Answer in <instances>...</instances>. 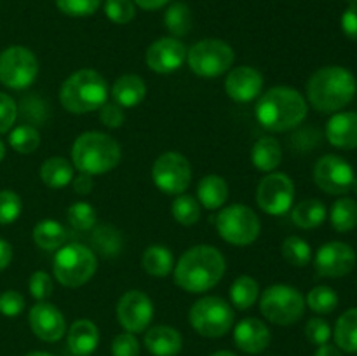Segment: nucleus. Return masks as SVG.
<instances>
[{
  "mask_svg": "<svg viewBox=\"0 0 357 356\" xmlns=\"http://www.w3.org/2000/svg\"><path fill=\"white\" fill-rule=\"evenodd\" d=\"M225 269V257L218 248L199 244L180 257L173 269L174 283L188 293H204L218 285Z\"/></svg>",
  "mask_w": 357,
  "mask_h": 356,
  "instance_id": "f257e3e1",
  "label": "nucleus"
},
{
  "mask_svg": "<svg viewBox=\"0 0 357 356\" xmlns=\"http://www.w3.org/2000/svg\"><path fill=\"white\" fill-rule=\"evenodd\" d=\"M357 80L344 66H323L307 82V98L317 112L331 114L347 107L356 96Z\"/></svg>",
  "mask_w": 357,
  "mask_h": 356,
  "instance_id": "f03ea898",
  "label": "nucleus"
},
{
  "mask_svg": "<svg viewBox=\"0 0 357 356\" xmlns=\"http://www.w3.org/2000/svg\"><path fill=\"white\" fill-rule=\"evenodd\" d=\"M307 101L296 89L288 86H275L261 94L255 114L265 129L284 133L296 128L307 117Z\"/></svg>",
  "mask_w": 357,
  "mask_h": 356,
  "instance_id": "7ed1b4c3",
  "label": "nucleus"
},
{
  "mask_svg": "<svg viewBox=\"0 0 357 356\" xmlns=\"http://www.w3.org/2000/svg\"><path fill=\"white\" fill-rule=\"evenodd\" d=\"M121 145L101 131H86L73 142L72 163L80 173L103 175L121 163Z\"/></svg>",
  "mask_w": 357,
  "mask_h": 356,
  "instance_id": "20e7f679",
  "label": "nucleus"
},
{
  "mask_svg": "<svg viewBox=\"0 0 357 356\" xmlns=\"http://www.w3.org/2000/svg\"><path fill=\"white\" fill-rule=\"evenodd\" d=\"M108 100V86L100 72L91 68L72 73L59 89L63 108L72 114H89L103 107Z\"/></svg>",
  "mask_w": 357,
  "mask_h": 356,
  "instance_id": "39448f33",
  "label": "nucleus"
},
{
  "mask_svg": "<svg viewBox=\"0 0 357 356\" xmlns=\"http://www.w3.org/2000/svg\"><path fill=\"white\" fill-rule=\"evenodd\" d=\"M98 269L96 255L84 244L72 243L61 246L52 262L54 278L68 288H79L86 285Z\"/></svg>",
  "mask_w": 357,
  "mask_h": 356,
  "instance_id": "423d86ee",
  "label": "nucleus"
},
{
  "mask_svg": "<svg viewBox=\"0 0 357 356\" xmlns=\"http://www.w3.org/2000/svg\"><path fill=\"white\" fill-rule=\"evenodd\" d=\"M260 311L271 323L288 327L302 320L305 299L295 286L272 285L261 293Z\"/></svg>",
  "mask_w": 357,
  "mask_h": 356,
  "instance_id": "0eeeda50",
  "label": "nucleus"
},
{
  "mask_svg": "<svg viewBox=\"0 0 357 356\" xmlns=\"http://www.w3.org/2000/svg\"><path fill=\"white\" fill-rule=\"evenodd\" d=\"M234 309L222 297H202L192 306L188 320L202 337H223L234 327Z\"/></svg>",
  "mask_w": 357,
  "mask_h": 356,
  "instance_id": "6e6552de",
  "label": "nucleus"
},
{
  "mask_svg": "<svg viewBox=\"0 0 357 356\" xmlns=\"http://www.w3.org/2000/svg\"><path fill=\"white\" fill-rule=\"evenodd\" d=\"M215 223L222 239L236 246H248L255 243L261 229L257 213L239 202L220 209Z\"/></svg>",
  "mask_w": 357,
  "mask_h": 356,
  "instance_id": "1a4fd4ad",
  "label": "nucleus"
},
{
  "mask_svg": "<svg viewBox=\"0 0 357 356\" xmlns=\"http://www.w3.org/2000/svg\"><path fill=\"white\" fill-rule=\"evenodd\" d=\"M234 59V49L220 38L199 40L187 51V61L192 72L206 79H215L229 72Z\"/></svg>",
  "mask_w": 357,
  "mask_h": 356,
  "instance_id": "9d476101",
  "label": "nucleus"
},
{
  "mask_svg": "<svg viewBox=\"0 0 357 356\" xmlns=\"http://www.w3.org/2000/svg\"><path fill=\"white\" fill-rule=\"evenodd\" d=\"M38 75V61L23 45H13L0 52V82L10 89H26Z\"/></svg>",
  "mask_w": 357,
  "mask_h": 356,
  "instance_id": "9b49d317",
  "label": "nucleus"
},
{
  "mask_svg": "<svg viewBox=\"0 0 357 356\" xmlns=\"http://www.w3.org/2000/svg\"><path fill=\"white\" fill-rule=\"evenodd\" d=\"M152 178L159 191L169 195H180L192 181L190 163L181 154L166 152L153 163Z\"/></svg>",
  "mask_w": 357,
  "mask_h": 356,
  "instance_id": "f8f14e48",
  "label": "nucleus"
},
{
  "mask_svg": "<svg viewBox=\"0 0 357 356\" xmlns=\"http://www.w3.org/2000/svg\"><path fill=\"white\" fill-rule=\"evenodd\" d=\"M295 199V184L286 173L272 171L261 178L257 188V202L268 215H284Z\"/></svg>",
  "mask_w": 357,
  "mask_h": 356,
  "instance_id": "ddd939ff",
  "label": "nucleus"
},
{
  "mask_svg": "<svg viewBox=\"0 0 357 356\" xmlns=\"http://www.w3.org/2000/svg\"><path fill=\"white\" fill-rule=\"evenodd\" d=\"M354 180L356 173L351 164L333 154L323 156L314 166V181L328 194H345L352 188Z\"/></svg>",
  "mask_w": 357,
  "mask_h": 356,
  "instance_id": "4468645a",
  "label": "nucleus"
},
{
  "mask_svg": "<svg viewBox=\"0 0 357 356\" xmlns=\"http://www.w3.org/2000/svg\"><path fill=\"white\" fill-rule=\"evenodd\" d=\"M117 320L131 334L145 332L153 320V302L146 293L129 290L119 299Z\"/></svg>",
  "mask_w": 357,
  "mask_h": 356,
  "instance_id": "2eb2a0df",
  "label": "nucleus"
},
{
  "mask_svg": "<svg viewBox=\"0 0 357 356\" xmlns=\"http://www.w3.org/2000/svg\"><path fill=\"white\" fill-rule=\"evenodd\" d=\"M314 267L323 278H344L356 267L354 248L342 241H330L317 250Z\"/></svg>",
  "mask_w": 357,
  "mask_h": 356,
  "instance_id": "dca6fc26",
  "label": "nucleus"
},
{
  "mask_svg": "<svg viewBox=\"0 0 357 356\" xmlns=\"http://www.w3.org/2000/svg\"><path fill=\"white\" fill-rule=\"evenodd\" d=\"M187 59V47L176 37H162L146 49L145 61L157 73H171L180 68Z\"/></svg>",
  "mask_w": 357,
  "mask_h": 356,
  "instance_id": "f3484780",
  "label": "nucleus"
},
{
  "mask_svg": "<svg viewBox=\"0 0 357 356\" xmlns=\"http://www.w3.org/2000/svg\"><path fill=\"white\" fill-rule=\"evenodd\" d=\"M31 332L44 342H58L66 332V321L61 311L47 300L37 302L28 314Z\"/></svg>",
  "mask_w": 357,
  "mask_h": 356,
  "instance_id": "a211bd4d",
  "label": "nucleus"
},
{
  "mask_svg": "<svg viewBox=\"0 0 357 356\" xmlns=\"http://www.w3.org/2000/svg\"><path fill=\"white\" fill-rule=\"evenodd\" d=\"M261 87H264V77L253 66H237L230 70L225 79L227 94L239 103H248L258 98Z\"/></svg>",
  "mask_w": 357,
  "mask_h": 356,
  "instance_id": "6ab92c4d",
  "label": "nucleus"
},
{
  "mask_svg": "<svg viewBox=\"0 0 357 356\" xmlns=\"http://www.w3.org/2000/svg\"><path fill=\"white\" fill-rule=\"evenodd\" d=\"M234 342L241 351L257 355L265 351L271 344V330L257 318H244L234 328Z\"/></svg>",
  "mask_w": 357,
  "mask_h": 356,
  "instance_id": "aec40b11",
  "label": "nucleus"
},
{
  "mask_svg": "<svg viewBox=\"0 0 357 356\" xmlns=\"http://www.w3.org/2000/svg\"><path fill=\"white\" fill-rule=\"evenodd\" d=\"M328 142L338 149H357V112H338L326 124Z\"/></svg>",
  "mask_w": 357,
  "mask_h": 356,
  "instance_id": "412c9836",
  "label": "nucleus"
},
{
  "mask_svg": "<svg viewBox=\"0 0 357 356\" xmlns=\"http://www.w3.org/2000/svg\"><path fill=\"white\" fill-rule=\"evenodd\" d=\"M183 339L178 330L167 325L152 327L145 334V348L153 356H176L181 351Z\"/></svg>",
  "mask_w": 357,
  "mask_h": 356,
  "instance_id": "4be33fe9",
  "label": "nucleus"
},
{
  "mask_svg": "<svg viewBox=\"0 0 357 356\" xmlns=\"http://www.w3.org/2000/svg\"><path fill=\"white\" fill-rule=\"evenodd\" d=\"M146 96L145 80L135 73L119 77L112 86V98L122 108H132L142 103Z\"/></svg>",
  "mask_w": 357,
  "mask_h": 356,
  "instance_id": "5701e85b",
  "label": "nucleus"
},
{
  "mask_svg": "<svg viewBox=\"0 0 357 356\" xmlns=\"http://www.w3.org/2000/svg\"><path fill=\"white\" fill-rule=\"evenodd\" d=\"M100 342L98 327L89 320H77L68 330V348L75 356H89Z\"/></svg>",
  "mask_w": 357,
  "mask_h": 356,
  "instance_id": "b1692460",
  "label": "nucleus"
},
{
  "mask_svg": "<svg viewBox=\"0 0 357 356\" xmlns=\"http://www.w3.org/2000/svg\"><path fill=\"white\" fill-rule=\"evenodd\" d=\"M197 198L206 209H220L229 199V185L220 175H206L197 185Z\"/></svg>",
  "mask_w": 357,
  "mask_h": 356,
  "instance_id": "393cba45",
  "label": "nucleus"
},
{
  "mask_svg": "<svg viewBox=\"0 0 357 356\" xmlns=\"http://www.w3.org/2000/svg\"><path fill=\"white\" fill-rule=\"evenodd\" d=\"M251 161L258 171L272 173L282 161L281 143L272 136H261L251 149Z\"/></svg>",
  "mask_w": 357,
  "mask_h": 356,
  "instance_id": "a878e982",
  "label": "nucleus"
},
{
  "mask_svg": "<svg viewBox=\"0 0 357 356\" xmlns=\"http://www.w3.org/2000/svg\"><path fill=\"white\" fill-rule=\"evenodd\" d=\"M68 239V230L56 220L44 218L33 227V241L38 248L45 251H54L65 246Z\"/></svg>",
  "mask_w": 357,
  "mask_h": 356,
  "instance_id": "bb28decb",
  "label": "nucleus"
},
{
  "mask_svg": "<svg viewBox=\"0 0 357 356\" xmlns=\"http://www.w3.org/2000/svg\"><path fill=\"white\" fill-rule=\"evenodd\" d=\"M142 264L146 274L153 276V278H166L174 269V257L167 246L152 244L143 253Z\"/></svg>",
  "mask_w": 357,
  "mask_h": 356,
  "instance_id": "cd10ccee",
  "label": "nucleus"
},
{
  "mask_svg": "<svg viewBox=\"0 0 357 356\" xmlns=\"http://www.w3.org/2000/svg\"><path fill=\"white\" fill-rule=\"evenodd\" d=\"M291 220L300 229H316L326 220V206L319 199H305L291 209Z\"/></svg>",
  "mask_w": 357,
  "mask_h": 356,
  "instance_id": "c85d7f7f",
  "label": "nucleus"
},
{
  "mask_svg": "<svg viewBox=\"0 0 357 356\" xmlns=\"http://www.w3.org/2000/svg\"><path fill=\"white\" fill-rule=\"evenodd\" d=\"M40 178L47 187L63 188L73 180V166L63 157H49L42 163Z\"/></svg>",
  "mask_w": 357,
  "mask_h": 356,
  "instance_id": "c756f323",
  "label": "nucleus"
},
{
  "mask_svg": "<svg viewBox=\"0 0 357 356\" xmlns=\"http://www.w3.org/2000/svg\"><path fill=\"white\" fill-rule=\"evenodd\" d=\"M335 342L345 353H357V307L345 311L335 325Z\"/></svg>",
  "mask_w": 357,
  "mask_h": 356,
  "instance_id": "7c9ffc66",
  "label": "nucleus"
},
{
  "mask_svg": "<svg viewBox=\"0 0 357 356\" xmlns=\"http://www.w3.org/2000/svg\"><path fill=\"white\" fill-rule=\"evenodd\" d=\"M258 297H260V286H258L257 279L251 276H239L230 286V302L241 311L250 309L253 304H257Z\"/></svg>",
  "mask_w": 357,
  "mask_h": 356,
  "instance_id": "2f4dec72",
  "label": "nucleus"
},
{
  "mask_svg": "<svg viewBox=\"0 0 357 356\" xmlns=\"http://www.w3.org/2000/svg\"><path fill=\"white\" fill-rule=\"evenodd\" d=\"M331 225L338 232H349L357 227V202L351 198H342L331 208Z\"/></svg>",
  "mask_w": 357,
  "mask_h": 356,
  "instance_id": "473e14b6",
  "label": "nucleus"
},
{
  "mask_svg": "<svg viewBox=\"0 0 357 356\" xmlns=\"http://www.w3.org/2000/svg\"><path fill=\"white\" fill-rule=\"evenodd\" d=\"M164 24L174 37H185L192 28L190 7L183 2H176L169 6L164 14Z\"/></svg>",
  "mask_w": 357,
  "mask_h": 356,
  "instance_id": "72a5a7b5",
  "label": "nucleus"
},
{
  "mask_svg": "<svg viewBox=\"0 0 357 356\" xmlns=\"http://www.w3.org/2000/svg\"><path fill=\"white\" fill-rule=\"evenodd\" d=\"M171 213H173V218L181 225H195L201 218V205L192 195L180 194L173 201Z\"/></svg>",
  "mask_w": 357,
  "mask_h": 356,
  "instance_id": "f704fd0d",
  "label": "nucleus"
},
{
  "mask_svg": "<svg viewBox=\"0 0 357 356\" xmlns=\"http://www.w3.org/2000/svg\"><path fill=\"white\" fill-rule=\"evenodd\" d=\"M281 251L284 260L288 264L295 265V267H305L312 260V250H310L309 243L298 236L286 237L281 246Z\"/></svg>",
  "mask_w": 357,
  "mask_h": 356,
  "instance_id": "c9c22d12",
  "label": "nucleus"
},
{
  "mask_svg": "<svg viewBox=\"0 0 357 356\" xmlns=\"http://www.w3.org/2000/svg\"><path fill=\"white\" fill-rule=\"evenodd\" d=\"M9 145L17 154H31L38 149L40 145V135L37 129L30 124L17 126L10 131L9 135Z\"/></svg>",
  "mask_w": 357,
  "mask_h": 356,
  "instance_id": "e433bc0d",
  "label": "nucleus"
},
{
  "mask_svg": "<svg viewBox=\"0 0 357 356\" xmlns=\"http://www.w3.org/2000/svg\"><path fill=\"white\" fill-rule=\"evenodd\" d=\"M305 304L317 314H330L337 309L338 295L330 286H316L307 293Z\"/></svg>",
  "mask_w": 357,
  "mask_h": 356,
  "instance_id": "4c0bfd02",
  "label": "nucleus"
},
{
  "mask_svg": "<svg viewBox=\"0 0 357 356\" xmlns=\"http://www.w3.org/2000/svg\"><path fill=\"white\" fill-rule=\"evenodd\" d=\"M93 243L96 250L101 255L108 257V255H117L121 251V232L112 225H101L96 227L93 234Z\"/></svg>",
  "mask_w": 357,
  "mask_h": 356,
  "instance_id": "58836bf2",
  "label": "nucleus"
},
{
  "mask_svg": "<svg viewBox=\"0 0 357 356\" xmlns=\"http://www.w3.org/2000/svg\"><path fill=\"white\" fill-rule=\"evenodd\" d=\"M68 223L75 230H91L96 225V209L86 201L73 202L66 212Z\"/></svg>",
  "mask_w": 357,
  "mask_h": 356,
  "instance_id": "ea45409f",
  "label": "nucleus"
},
{
  "mask_svg": "<svg viewBox=\"0 0 357 356\" xmlns=\"http://www.w3.org/2000/svg\"><path fill=\"white\" fill-rule=\"evenodd\" d=\"M23 202L14 191H0V225L14 223L21 215Z\"/></svg>",
  "mask_w": 357,
  "mask_h": 356,
  "instance_id": "a19ab883",
  "label": "nucleus"
},
{
  "mask_svg": "<svg viewBox=\"0 0 357 356\" xmlns=\"http://www.w3.org/2000/svg\"><path fill=\"white\" fill-rule=\"evenodd\" d=\"M105 14L112 23L126 24L135 17L136 6L132 0H107L105 2Z\"/></svg>",
  "mask_w": 357,
  "mask_h": 356,
  "instance_id": "79ce46f5",
  "label": "nucleus"
},
{
  "mask_svg": "<svg viewBox=\"0 0 357 356\" xmlns=\"http://www.w3.org/2000/svg\"><path fill=\"white\" fill-rule=\"evenodd\" d=\"M56 6L66 16L86 17L100 9L101 0H56Z\"/></svg>",
  "mask_w": 357,
  "mask_h": 356,
  "instance_id": "37998d69",
  "label": "nucleus"
},
{
  "mask_svg": "<svg viewBox=\"0 0 357 356\" xmlns=\"http://www.w3.org/2000/svg\"><path fill=\"white\" fill-rule=\"evenodd\" d=\"M28 288H30L31 297H33L37 302L42 300H47L52 295V279L51 276L45 271H35L30 276V281H28Z\"/></svg>",
  "mask_w": 357,
  "mask_h": 356,
  "instance_id": "c03bdc74",
  "label": "nucleus"
},
{
  "mask_svg": "<svg viewBox=\"0 0 357 356\" xmlns=\"http://www.w3.org/2000/svg\"><path fill=\"white\" fill-rule=\"evenodd\" d=\"M305 337L310 344H328V341H330L331 337V328L330 325H328V321H324L323 318H312V320L307 321Z\"/></svg>",
  "mask_w": 357,
  "mask_h": 356,
  "instance_id": "a18cd8bd",
  "label": "nucleus"
},
{
  "mask_svg": "<svg viewBox=\"0 0 357 356\" xmlns=\"http://www.w3.org/2000/svg\"><path fill=\"white\" fill-rule=\"evenodd\" d=\"M112 355L114 356H138L139 355V342L135 334L126 332L119 334L112 342Z\"/></svg>",
  "mask_w": 357,
  "mask_h": 356,
  "instance_id": "49530a36",
  "label": "nucleus"
},
{
  "mask_svg": "<svg viewBox=\"0 0 357 356\" xmlns=\"http://www.w3.org/2000/svg\"><path fill=\"white\" fill-rule=\"evenodd\" d=\"M24 309V299L16 290H7L0 295V313L7 318L20 316Z\"/></svg>",
  "mask_w": 357,
  "mask_h": 356,
  "instance_id": "de8ad7c7",
  "label": "nucleus"
},
{
  "mask_svg": "<svg viewBox=\"0 0 357 356\" xmlns=\"http://www.w3.org/2000/svg\"><path fill=\"white\" fill-rule=\"evenodd\" d=\"M17 117V105L9 94L0 93V135L14 126Z\"/></svg>",
  "mask_w": 357,
  "mask_h": 356,
  "instance_id": "09e8293b",
  "label": "nucleus"
},
{
  "mask_svg": "<svg viewBox=\"0 0 357 356\" xmlns=\"http://www.w3.org/2000/svg\"><path fill=\"white\" fill-rule=\"evenodd\" d=\"M100 121L103 122L107 128H121L126 121V114L122 110V107H119L117 103H105L100 108Z\"/></svg>",
  "mask_w": 357,
  "mask_h": 356,
  "instance_id": "8fccbe9b",
  "label": "nucleus"
},
{
  "mask_svg": "<svg viewBox=\"0 0 357 356\" xmlns=\"http://www.w3.org/2000/svg\"><path fill=\"white\" fill-rule=\"evenodd\" d=\"M342 30L351 40H357V6H349L342 14Z\"/></svg>",
  "mask_w": 357,
  "mask_h": 356,
  "instance_id": "3c124183",
  "label": "nucleus"
},
{
  "mask_svg": "<svg viewBox=\"0 0 357 356\" xmlns=\"http://www.w3.org/2000/svg\"><path fill=\"white\" fill-rule=\"evenodd\" d=\"M72 181H73V188H75L77 194H80V195H87L94 187L93 177L87 173H80L79 177L73 178Z\"/></svg>",
  "mask_w": 357,
  "mask_h": 356,
  "instance_id": "603ef678",
  "label": "nucleus"
},
{
  "mask_svg": "<svg viewBox=\"0 0 357 356\" xmlns=\"http://www.w3.org/2000/svg\"><path fill=\"white\" fill-rule=\"evenodd\" d=\"M10 260H13V246L6 239H0V271H3Z\"/></svg>",
  "mask_w": 357,
  "mask_h": 356,
  "instance_id": "864d4df0",
  "label": "nucleus"
},
{
  "mask_svg": "<svg viewBox=\"0 0 357 356\" xmlns=\"http://www.w3.org/2000/svg\"><path fill=\"white\" fill-rule=\"evenodd\" d=\"M132 2H135V6L142 7L145 10H157L166 6V3H169V0H132Z\"/></svg>",
  "mask_w": 357,
  "mask_h": 356,
  "instance_id": "5fc2aeb1",
  "label": "nucleus"
},
{
  "mask_svg": "<svg viewBox=\"0 0 357 356\" xmlns=\"http://www.w3.org/2000/svg\"><path fill=\"white\" fill-rule=\"evenodd\" d=\"M314 356H342V353L337 346L323 344V346H319V349H317L316 355Z\"/></svg>",
  "mask_w": 357,
  "mask_h": 356,
  "instance_id": "6e6d98bb",
  "label": "nucleus"
},
{
  "mask_svg": "<svg viewBox=\"0 0 357 356\" xmlns=\"http://www.w3.org/2000/svg\"><path fill=\"white\" fill-rule=\"evenodd\" d=\"M211 356H236V355L230 351H216V353H213Z\"/></svg>",
  "mask_w": 357,
  "mask_h": 356,
  "instance_id": "4d7b16f0",
  "label": "nucleus"
},
{
  "mask_svg": "<svg viewBox=\"0 0 357 356\" xmlns=\"http://www.w3.org/2000/svg\"><path fill=\"white\" fill-rule=\"evenodd\" d=\"M3 157H6V145H3L2 140H0V161H2Z\"/></svg>",
  "mask_w": 357,
  "mask_h": 356,
  "instance_id": "13d9d810",
  "label": "nucleus"
},
{
  "mask_svg": "<svg viewBox=\"0 0 357 356\" xmlns=\"http://www.w3.org/2000/svg\"><path fill=\"white\" fill-rule=\"evenodd\" d=\"M26 356H52V355H49V353H44V351H35V353H30V355H26Z\"/></svg>",
  "mask_w": 357,
  "mask_h": 356,
  "instance_id": "bf43d9fd",
  "label": "nucleus"
},
{
  "mask_svg": "<svg viewBox=\"0 0 357 356\" xmlns=\"http://www.w3.org/2000/svg\"><path fill=\"white\" fill-rule=\"evenodd\" d=\"M349 6H357V0H347Z\"/></svg>",
  "mask_w": 357,
  "mask_h": 356,
  "instance_id": "052dcab7",
  "label": "nucleus"
},
{
  "mask_svg": "<svg viewBox=\"0 0 357 356\" xmlns=\"http://www.w3.org/2000/svg\"><path fill=\"white\" fill-rule=\"evenodd\" d=\"M352 188H354V191H356V194H357V178H356V180H354V185H352Z\"/></svg>",
  "mask_w": 357,
  "mask_h": 356,
  "instance_id": "680f3d73",
  "label": "nucleus"
}]
</instances>
